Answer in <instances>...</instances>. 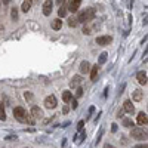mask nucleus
Returning a JSON list of instances; mask_svg holds the SVG:
<instances>
[{
	"instance_id": "obj_37",
	"label": "nucleus",
	"mask_w": 148,
	"mask_h": 148,
	"mask_svg": "<svg viewBox=\"0 0 148 148\" xmlns=\"http://www.w3.org/2000/svg\"><path fill=\"white\" fill-rule=\"evenodd\" d=\"M147 24H148V16L144 18V25H147Z\"/></svg>"
},
{
	"instance_id": "obj_13",
	"label": "nucleus",
	"mask_w": 148,
	"mask_h": 148,
	"mask_svg": "<svg viewBox=\"0 0 148 148\" xmlns=\"http://www.w3.org/2000/svg\"><path fill=\"white\" fill-rule=\"evenodd\" d=\"M142 96H144V93H142V90H139V89H136V90L132 92V99H133L135 102H139V101L142 99Z\"/></svg>"
},
{
	"instance_id": "obj_2",
	"label": "nucleus",
	"mask_w": 148,
	"mask_h": 148,
	"mask_svg": "<svg viewBox=\"0 0 148 148\" xmlns=\"http://www.w3.org/2000/svg\"><path fill=\"white\" fill-rule=\"evenodd\" d=\"M95 15H96V12H95L93 8H86V9H83V10L79 12L77 18H79V22L80 24H88V22L93 21Z\"/></svg>"
},
{
	"instance_id": "obj_34",
	"label": "nucleus",
	"mask_w": 148,
	"mask_h": 148,
	"mask_svg": "<svg viewBox=\"0 0 148 148\" xmlns=\"http://www.w3.org/2000/svg\"><path fill=\"white\" fill-rule=\"evenodd\" d=\"M64 2H67V0H56V3H58V5H61V6H62V3H64Z\"/></svg>"
},
{
	"instance_id": "obj_10",
	"label": "nucleus",
	"mask_w": 148,
	"mask_h": 148,
	"mask_svg": "<svg viewBox=\"0 0 148 148\" xmlns=\"http://www.w3.org/2000/svg\"><path fill=\"white\" fill-rule=\"evenodd\" d=\"M136 80H138V83H139L141 86H145V84L148 83V77H147L145 71H139V73L136 74Z\"/></svg>"
},
{
	"instance_id": "obj_17",
	"label": "nucleus",
	"mask_w": 148,
	"mask_h": 148,
	"mask_svg": "<svg viewBox=\"0 0 148 148\" xmlns=\"http://www.w3.org/2000/svg\"><path fill=\"white\" fill-rule=\"evenodd\" d=\"M98 71H99V65L95 64L90 70V80H96V76H98Z\"/></svg>"
},
{
	"instance_id": "obj_22",
	"label": "nucleus",
	"mask_w": 148,
	"mask_h": 148,
	"mask_svg": "<svg viewBox=\"0 0 148 148\" xmlns=\"http://www.w3.org/2000/svg\"><path fill=\"white\" fill-rule=\"evenodd\" d=\"M107 56H108L107 52H102V53L99 55V64H104V62H105V61H107Z\"/></svg>"
},
{
	"instance_id": "obj_9",
	"label": "nucleus",
	"mask_w": 148,
	"mask_h": 148,
	"mask_svg": "<svg viewBox=\"0 0 148 148\" xmlns=\"http://www.w3.org/2000/svg\"><path fill=\"white\" fill-rule=\"evenodd\" d=\"M79 70H80V74H88V73H90L92 67H90V64L88 62V61H82Z\"/></svg>"
},
{
	"instance_id": "obj_31",
	"label": "nucleus",
	"mask_w": 148,
	"mask_h": 148,
	"mask_svg": "<svg viewBox=\"0 0 148 148\" xmlns=\"http://www.w3.org/2000/svg\"><path fill=\"white\" fill-rule=\"evenodd\" d=\"M111 130H113V132H117V125H116V123H113V126H111Z\"/></svg>"
},
{
	"instance_id": "obj_3",
	"label": "nucleus",
	"mask_w": 148,
	"mask_h": 148,
	"mask_svg": "<svg viewBox=\"0 0 148 148\" xmlns=\"http://www.w3.org/2000/svg\"><path fill=\"white\" fill-rule=\"evenodd\" d=\"M130 136L133 139H138V141H144L148 139V130L145 127H133L130 130Z\"/></svg>"
},
{
	"instance_id": "obj_30",
	"label": "nucleus",
	"mask_w": 148,
	"mask_h": 148,
	"mask_svg": "<svg viewBox=\"0 0 148 148\" xmlns=\"http://www.w3.org/2000/svg\"><path fill=\"white\" fill-rule=\"evenodd\" d=\"M132 148H148V144H145V145H136V147H132Z\"/></svg>"
},
{
	"instance_id": "obj_29",
	"label": "nucleus",
	"mask_w": 148,
	"mask_h": 148,
	"mask_svg": "<svg viewBox=\"0 0 148 148\" xmlns=\"http://www.w3.org/2000/svg\"><path fill=\"white\" fill-rule=\"evenodd\" d=\"M24 96H25V99H31V98H33V95L30 92H25V93H24Z\"/></svg>"
},
{
	"instance_id": "obj_36",
	"label": "nucleus",
	"mask_w": 148,
	"mask_h": 148,
	"mask_svg": "<svg viewBox=\"0 0 148 148\" xmlns=\"http://www.w3.org/2000/svg\"><path fill=\"white\" fill-rule=\"evenodd\" d=\"M104 148H116V147H113V145H110V144H105V145H104Z\"/></svg>"
},
{
	"instance_id": "obj_20",
	"label": "nucleus",
	"mask_w": 148,
	"mask_h": 148,
	"mask_svg": "<svg viewBox=\"0 0 148 148\" xmlns=\"http://www.w3.org/2000/svg\"><path fill=\"white\" fill-rule=\"evenodd\" d=\"M80 82H82V77L80 76H76V77H73V80L70 82V86H71V88H76V86L80 84Z\"/></svg>"
},
{
	"instance_id": "obj_12",
	"label": "nucleus",
	"mask_w": 148,
	"mask_h": 148,
	"mask_svg": "<svg viewBox=\"0 0 148 148\" xmlns=\"http://www.w3.org/2000/svg\"><path fill=\"white\" fill-rule=\"evenodd\" d=\"M31 116H33L34 119H42V117H43V111H42V108H39L37 105H34V107L31 108Z\"/></svg>"
},
{
	"instance_id": "obj_8",
	"label": "nucleus",
	"mask_w": 148,
	"mask_h": 148,
	"mask_svg": "<svg viewBox=\"0 0 148 148\" xmlns=\"http://www.w3.org/2000/svg\"><path fill=\"white\" fill-rule=\"evenodd\" d=\"M123 110H125L126 113H129V114H133V113H135V105H133V102H132L130 99H126L125 102H123Z\"/></svg>"
},
{
	"instance_id": "obj_5",
	"label": "nucleus",
	"mask_w": 148,
	"mask_h": 148,
	"mask_svg": "<svg viewBox=\"0 0 148 148\" xmlns=\"http://www.w3.org/2000/svg\"><path fill=\"white\" fill-rule=\"evenodd\" d=\"M111 42H113V37L111 36H99V37H96V45L98 46H107Z\"/></svg>"
},
{
	"instance_id": "obj_25",
	"label": "nucleus",
	"mask_w": 148,
	"mask_h": 148,
	"mask_svg": "<svg viewBox=\"0 0 148 148\" xmlns=\"http://www.w3.org/2000/svg\"><path fill=\"white\" fill-rule=\"evenodd\" d=\"M83 34H88V36L92 34V33H90V27H84V28H83Z\"/></svg>"
},
{
	"instance_id": "obj_27",
	"label": "nucleus",
	"mask_w": 148,
	"mask_h": 148,
	"mask_svg": "<svg viewBox=\"0 0 148 148\" xmlns=\"http://www.w3.org/2000/svg\"><path fill=\"white\" fill-rule=\"evenodd\" d=\"M77 107H79V104H77V101H74V99H73V101H71V108H73V110H76Z\"/></svg>"
},
{
	"instance_id": "obj_38",
	"label": "nucleus",
	"mask_w": 148,
	"mask_h": 148,
	"mask_svg": "<svg viewBox=\"0 0 148 148\" xmlns=\"http://www.w3.org/2000/svg\"><path fill=\"white\" fill-rule=\"evenodd\" d=\"M121 116H123V111H119V114H117V117H119V119H121Z\"/></svg>"
},
{
	"instance_id": "obj_16",
	"label": "nucleus",
	"mask_w": 148,
	"mask_h": 148,
	"mask_svg": "<svg viewBox=\"0 0 148 148\" xmlns=\"http://www.w3.org/2000/svg\"><path fill=\"white\" fill-rule=\"evenodd\" d=\"M62 101H64L65 104L71 102V101H73V93H71V92H68V90L62 92Z\"/></svg>"
},
{
	"instance_id": "obj_4",
	"label": "nucleus",
	"mask_w": 148,
	"mask_h": 148,
	"mask_svg": "<svg viewBox=\"0 0 148 148\" xmlns=\"http://www.w3.org/2000/svg\"><path fill=\"white\" fill-rule=\"evenodd\" d=\"M45 107L47 110H53L56 107V98H55V95H49V96L45 98Z\"/></svg>"
},
{
	"instance_id": "obj_6",
	"label": "nucleus",
	"mask_w": 148,
	"mask_h": 148,
	"mask_svg": "<svg viewBox=\"0 0 148 148\" xmlns=\"http://www.w3.org/2000/svg\"><path fill=\"white\" fill-rule=\"evenodd\" d=\"M52 6H53L52 0H45V3H43V15L45 16H49L52 14Z\"/></svg>"
},
{
	"instance_id": "obj_23",
	"label": "nucleus",
	"mask_w": 148,
	"mask_h": 148,
	"mask_svg": "<svg viewBox=\"0 0 148 148\" xmlns=\"http://www.w3.org/2000/svg\"><path fill=\"white\" fill-rule=\"evenodd\" d=\"M10 16H12V19H16V18H18V9H16V8L12 9V12H10Z\"/></svg>"
},
{
	"instance_id": "obj_11",
	"label": "nucleus",
	"mask_w": 148,
	"mask_h": 148,
	"mask_svg": "<svg viewBox=\"0 0 148 148\" xmlns=\"http://www.w3.org/2000/svg\"><path fill=\"white\" fill-rule=\"evenodd\" d=\"M136 123H138V125H141V126L148 125V116L145 113H139L138 117H136Z\"/></svg>"
},
{
	"instance_id": "obj_15",
	"label": "nucleus",
	"mask_w": 148,
	"mask_h": 148,
	"mask_svg": "<svg viewBox=\"0 0 148 148\" xmlns=\"http://www.w3.org/2000/svg\"><path fill=\"white\" fill-rule=\"evenodd\" d=\"M31 6H33V0H24L21 9H22L24 12H28V10L31 9Z\"/></svg>"
},
{
	"instance_id": "obj_7",
	"label": "nucleus",
	"mask_w": 148,
	"mask_h": 148,
	"mask_svg": "<svg viewBox=\"0 0 148 148\" xmlns=\"http://www.w3.org/2000/svg\"><path fill=\"white\" fill-rule=\"evenodd\" d=\"M80 3H82V0H68V10L71 12H79V8H80Z\"/></svg>"
},
{
	"instance_id": "obj_26",
	"label": "nucleus",
	"mask_w": 148,
	"mask_h": 148,
	"mask_svg": "<svg viewBox=\"0 0 148 148\" xmlns=\"http://www.w3.org/2000/svg\"><path fill=\"white\" fill-rule=\"evenodd\" d=\"M83 126H84V121H80L79 125H77V130L82 132V130H83Z\"/></svg>"
},
{
	"instance_id": "obj_28",
	"label": "nucleus",
	"mask_w": 148,
	"mask_h": 148,
	"mask_svg": "<svg viewBox=\"0 0 148 148\" xmlns=\"http://www.w3.org/2000/svg\"><path fill=\"white\" fill-rule=\"evenodd\" d=\"M76 95H77V96H82V95H83V89H82V88H77V90H76Z\"/></svg>"
},
{
	"instance_id": "obj_18",
	"label": "nucleus",
	"mask_w": 148,
	"mask_h": 148,
	"mask_svg": "<svg viewBox=\"0 0 148 148\" xmlns=\"http://www.w3.org/2000/svg\"><path fill=\"white\" fill-rule=\"evenodd\" d=\"M79 24H80V22H79V18H77V16H71V18L68 19V25H70L71 28H73V27L76 28Z\"/></svg>"
},
{
	"instance_id": "obj_19",
	"label": "nucleus",
	"mask_w": 148,
	"mask_h": 148,
	"mask_svg": "<svg viewBox=\"0 0 148 148\" xmlns=\"http://www.w3.org/2000/svg\"><path fill=\"white\" fill-rule=\"evenodd\" d=\"M123 126L125 127H135V125H133V120H130V119H127V117H123Z\"/></svg>"
},
{
	"instance_id": "obj_33",
	"label": "nucleus",
	"mask_w": 148,
	"mask_h": 148,
	"mask_svg": "<svg viewBox=\"0 0 148 148\" xmlns=\"http://www.w3.org/2000/svg\"><path fill=\"white\" fill-rule=\"evenodd\" d=\"M10 2H12V0H2V3H3V5H9Z\"/></svg>"
},
{
	"instance_id": "obj_1",
	"label": "nucleus",
	"mask_w": 148,
	"mask_h": 148,
	"mask_svg": "<svg viewBox=\"0 0 148 148\" xmlns=\"http://www.w3.org/2000/svg\"><path fill=\"white\" fill-rule=\"evenodd\" d=\"M14 117L21 121V123H28V125H33L34 123V117H30L27 114V111L24 110L22 107H15L14 108Z\"/></svg>"
},
{
	"instance_id": "obj_14",
	"label": "nucleus",
	"mask_w": 148,
	"mask_h": 148,
	"mask_svg": "<svg viewBox=\"0 0 148 148\" xmlns=\"http://www.w3.org/2000/svg\"><path fill=\"white\" fill-rule=\"evenodd\" d=\"M51 27H52V30H55V31H58L61 27H62V21H61L59 18H56V19H53L52 21V24H51Z\"/></svg>"
},
{
	"instance_id": "obj_35",
	"label": "nucleus",
	"mask_w": 148,
	"mask_h": 148,
	"mask_svg": "<svg viewBox=\"0 0 148 148\" xmlns=\"http://www.w3.org/2000/svg\"><path fill=\"white\" fill-rule=\"evenodd\" d=\"M93 111H95V107H90L89 108V114H93Z\"/></svg>"
},
{
	"instance_id": "obj_32",
	"label": "nucleus",
	"mask_w": 148,
	"mask_h": 148,
	"mask_svg": "<svg viewBox=\"0 0 148 148\" xmlns=\"http://www.w3.org/2000/svg\"><path fill=\"white\" fill-rule=\"evenodd\" d=\"M68 110H70L68 107H64V108H62V113H64V114H67V113H68Z\"/></svg>"
},
{
	"instance_id": "obj_21",
	"label": "nucleus",
	"mask_w": 148,
	"mask_h": 148,
	"mask_svg": "<svg viewBox=\"0 0 148 148\" xmlns=\"http://www.w3.org/2000/svg\"><path fill=\"white\" fill-rule=\"evenodd\" d=\"M67 10H68V8L62 5V6H61V8H59V10H58V15H59V16H62V18H64V16L67 15Z\"/></svg>"
},
{
	"instance_id": "obj_24",
	"label": "nucleus",
	"mask_w": 148,
	"mask_h": 148,
	"mask_svg": "<svg viewBox=\"0 0 148 148\" xmlns=\"http://www.w3.org/2000/svg\"><path fill=\"white\" fill-rule=\"evenodd\" d=\"M0 120H2V121L6 120V114H5V110H3V104H2V110H0Z\"/></svg>"
},
{
	"instance_id": "obj_39",
	"label": "nucleus",
	"mask_w": 148,
	"mask_h": 148,
	"mask_svg": "<svg viewBox=\"0 0 148 148\" xmlns=\"http://www.w3.org/2000/svg\"><path fill=\"white\" fill-rule=\"evenodd\" d=\"M25 148H27V147H25Z\"/></svg>"
}]
</instances>
